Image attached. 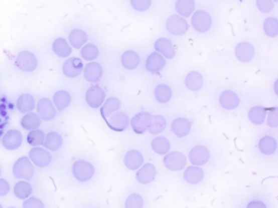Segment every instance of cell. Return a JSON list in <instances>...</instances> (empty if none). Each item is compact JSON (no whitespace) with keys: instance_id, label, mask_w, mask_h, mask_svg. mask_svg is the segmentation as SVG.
Here are the masks:
<instances>
[{"instance_id":"cell-1","label":"cell","mask_w":278,"mask_h":208,"mask_svg":"<svg viewBox=\"0 0 278 208\" xmlns=\"http://www.w3.org/2000/svg\"><path fill=\"white\" fill-rule=\"evenodd\" d=\"M12 173L15 178L19 180L30 181L33 179L35 174L34 164L31 162V159L26 156H22L17 159V162L13 165Z\"/></svg>"},{"instance_id":"cell-2","label":"cell","mask_w":278,"mask_h":208,"mask_svg":"<svg viewBox=\"0 0 278 208\" xmlns=\"http://www.w3.org/2000/svg\"><path fill=\"white\" fill-rule=\"evenodd\" d=\"M95 166L87 160L79 159L72 166V174L78 182H88L95 176Z\"/></svg>"},{"instance_id":"cell-3","label":"cell","mask_w":278,"mask_h":208,"mask_svg":"<svg viewBox=\"0 0 278 208\" xmlns=\"http://www.w3.org/2000/svg\"><path fill=\"white\" fill-rule=\"evenodd\" d=\"M163 164L171 171H181L186 168L187 157L182 152L172 151L164 155Z\"/></svg>"},{"instance_id":"cell-4","label":"cell","mask_w":278,"mask_h":208,"mask_svg":"<svg viewBox=\"0 0 278 208\" xmlns=\"http://www.w3.org/2000/svg\"><path fill=\"white\" fill-rule=\"evenodd\" d=\"M165 29L173 36H183L189 30L188 22L181 16H171L165 21Z\"/></svg>"},{"instance_id":"cell-5","label":"cell","mask_w":278,"mask_h":208,"mask_svg":"<svg viewBox=\"0 0 278 208\" xmlns=\"http://www.w3.org/2000/svg\"><path fill=\"white\" fill-rule=\"evenodd\" d=\"M213 20L209 12L204 10H197L191 16V25L198 33H207L212 28Z\"/></svg>"},{"instance_id":"cell-6","label":"cell","mask_w":278,"mask_h":208,"mask_svg":"<svg viewBox=\"0 0 278 208\" xmlns=\"http://www.w3.org/2000/svg\"><path fill=\"white\" fill-rule=\"evenodd\" d=\"M29 158L31 162L35 166L39 167V168H46L48 167L52 162V155L51 153L46 150L45 147H38L34 146L29 153Z\"/></svg>"},{"instance_id":"cell-7","label":"cell","mask_w":278,"mask_h":208,"mask_svg":"<svg viewBox=\"0 0 278 208\" xmlns=\"http://www.w3.org/2000/svg\"><path fill=\"white\" fill-rule=\"evenodd\" d=\"M37 58L33 52L30 51H22L20 52L16 59V65L19 70L22 72L31 73L34 72L37 68Z\"/></svg>"},{"instance_id":"cell-8","label":"cell","mask_w":278,"mask_h":208,"mask_svg":"<svg viewBox=\"0 0 278 208\" xmlns=\"http://www.w3.org/2000/svg\"><path fill=\"white\" fill-rule=\"evenodd\" d=\"M85 100L86 103L91 109H98V107H101L105 101V92L100 86L92 85L86 91Z\"/></svg>"},{"instance_id":"cell-9","label":"cell","mask_w":278,"mask_h":208,"mask_svg":"<svg viewBox=\"0 0 278 208\" xmlns=\"http://www.w3.org/2000/svg\"><path fill=\"white\" fill-rule=\"evenodd\" d=\"M152 114L149 112H139L136 115L130 119V127L134 130L135 133L138 135H143L146 131H148L149 127L151 125Z\"/></svg>"},{"instance_id":"cell-10","label":"cell","mask_w":278,"mask_h":208,"mask_svg":"<svg viewBox=\"0 0 278 208\" xmlns=\"http://www.w3.org/2000/svg\"><path fill=\"white\" fill-rule=\"evenodd\" d=\"M211 157V153L207 146L198 144L191 147L188 154V159L194 166H203L206 165Z\"/></svg>"},{"instance_id":"cell-11","label":"cell","mask_w":278,"mask_h":208,"mask_svg":"<svg viewBox=\"0 0 278 208\" xmlns=\"http://www.w3.org/2000/svg\"><path fill=\"white\" fill-rule=\"evenodd\" d=\"M107 125L111 130L113 131H124L128 128L130 119L128 115L125 112L117 111L112 114V115L105 120Z\"/></svg>"},{"instance_id":"cell-12","label":"cell","mask_w":278,"mask_h":208,"mask_svg":"<svg viewBox=\"0 0 278 208\" xmlns=\"http://www.w3.org/2000/svg\"><path fill=\"white\" fill-rule=\"evenodd\" d=\"M218 104L226 111H234L240 105V98L234 90L226 89L218 96Z\"/></svg>"},{"instance_id":"cell-13","label":"cell","mask_w":278,"mask_h":208,"mask_svg":"<svg viewBox=\"0 0 278 208\" xmlns=\"http://www.w3.org/2000/svg\"><path fill=\"white\" fill-rule=\"evenodd\" d=\"M36 110L39 117H41L44 122H49L57 116V109L55 104L52 103L51 100L44 98L41 99L36 103Z\"/></svg>"},{"instance_id":"cell-14","label":"cell","mask_w":278,"mask_h":208,"mask_svg":"<svg viewBox=\"0 0 278 208\" xmlns=\"http://www.w3.org/2000/svg\"><path fill=\"white\" fill-rule=\"evenodd\" d=\"M235 56L237 60L241 63H249L255 57V49L252 44L247 42H241L237 44L235 48Z\"/></svg>"},{"instance_id":"cell-15","label":"cell","mask_w":278,"mask_h":208,"mask_svg":"<svg viewBox=\"0 0 278 208\" xmlns=\"http://www.w3.org/2000/svg\"><path fill=\"white\" fill-rule=\"evenodd\" d=\"M155 50L160 53L161 56L164 57V59L172 60L176 56V48L174 44L172 43V40L169 38H159L155 43Z\"/></svg>"},{"instance_id":"cell-16","label":"cell","mask_w":278,"mask_h":208,"mask_svg":"<svg viewBox=\"0 0 278 208\" xmlns=\"http://www.w3.org/2000/svg\"><path fill=\"white\" fill-rule=\"evenodd\" d=\"M171 130L178 139L186 138L191 131V122L185 117H177L172 122Z\"/></svg>"},{"instance_id":"cell-17","label":"cell","mask_w":278,"mask_h":208,"mask_svg":"<svg viewBox=\"0 0 278 208\" xmlns=\"http://www.w3.org/2000/svg\"><path fill=\"white\" fill-rule=\"evenodd\" d=\"M84 71V64L81 59L70 58L64 62L62 66V72L69 78H75L81 75Z\"/></svg>"},{"instance_id":"cell-18","label":"cell","mask_w":278,"mask_h":208,"mask_svg":"<svg viewBox=\"0 0 278 208\" xmlns=\"http://www.w3.org/2000/svg\"><path fill=\"white\" fill-rule=\"evenodd\" d=\"M145 164L143 153L138 150H129L124 155V165L129 170H138Z\"/></svg>"},{"instance_id":"cell-19","label":"cell","mask_w":278,"mask_h":208,"mask_svg":"<svg viewBox=\"0 0 278 208\" xmlns=\"http://www.w3.org/2000/svg\"><path fill=\"white\" fill-rule=\"evenodd\" d=\"M157 176V168L152 163H145L137 170L136 179L141 184H149L155 180Z\"/></svg>"},{"instance_id":"cell-20","label":"cell","mask_w":278,"mask_h":208,"mask_svg":"<svg viewBox=\"0 0 278 208\" xmlns=\"http://www.w3.org/2000/svg\"><path fill=\"white\" fill-rule=\"evenodd\" d=\"M165 65H167V61H165L164 57L156 51L150 53L148 58L146 59L145 69L149 73L155 74L161 72L165 68Z\"/></svg>"},{"instance_id":"cell-21","label":"cell","mask_w":278,"mask_h":208,"mask_svg":"<svg viewBox=\"0 0 278 208\" xmlns=\"http://www.w3.org/2000/svg\"><path fill=\"white\" fill-rule=\"evenodd\" d=\"M84 78L89 83H98L102 78L103 69L98 62H89L84 66Z\"/></svg>"},{"instance_id":"cell-22","label":"cell","mask_w":278,"mask_h":208,"mask_svg":"<svg viewBox=\"0 0 278 208\" xmlns=\"http://www.w3.org/2000/svg\"><path fill=\"white\" fill-rule=\"evenodd\" d=\"M22 141H23L22 133L20 132L19 130L12 129V130H9L4 136L3 145H4L5 149H7V150L15 151V150L19 149L20 146H21Z\"/></svg>"},{"instance_id":"cell-23","label":"cell","mask_w":278,"mask_h":208,"mask_svg":"<svg viewBox=\"0 0 278 208\" xmlns=\"http://www.w3.org/2000/svg\"><path fill=\"white\" fill-rule=\"evenodd\" d=\"M184 83H185V87H186L188 90L197 92L203 88L204 78L201 73L197 71H191L187 74L186 77H185Z\"/></svg>"},{"instance_id":"cell-24","label":"cell","mask_w":278,"mask_h":208,"mask_svg":"<svg viewBox=\"0 0 278 208\" xmlns=\"http://www.w3.org/2000/svg\"><path fill=\"white\" fill-rule=\"evenodd\" d=\"M184 180L189 184H199L204 179V171L199 166H189L184 170Z\"/></svg>"},{"instance_id":"cell-25","label":"cell","mask_w":278,"mask_h":208,"mask_svg":"<svg viewBox=\"0 0 278 208\" xmlns=\"http://www.w3.org/2000/svg\"><path fill=\"white\" fill-rule=\"evenodd\" d=\"M142 59L138 53L134 50H126L122 53L121 63L125 70L134 71L141 65Z\"/></svg>"},{"instance_id":"cell-26","label":"cell","mask_w":278,"mask_h":208,"mask_svg":"<svg viewBox=\"0 0 278 208\" xmlns=\"http://www.w3.org/2000/svg\"><path fill=\"white\" fill-rule=\"evenodd\" d=\"M257 149L263 155L272 156L278 149L277 140L272 136H263L257 143Z\"/></svg>"},{"instance_id":"cell-27","label":"cell","mask_w":278,"mask_h":208,"mask_svg":"<svg viewBox=\"0 0 278 208\" xmlns=\"http://www.w3.org/2000/svg\"><path fill=\"white\" fill-rule=\"evenodd\" d=\"M267 116V110L262 105H254L248 112V119L251 124L260 126L265 123Z\"/></svg>"},{"instance_id":"cell-28","label":"cell","mask_w":278,"mask_h":208,"mask_svg":"<svg viewBox=\"0 0 278 208\" xmlns=\"http://www.w3.org/2000/svg\"><path fill=\"white\" fill-rule=\"evenodd\" d=\"M151 150L154 151L157 155L164 156L171 150L170 140L164 136H156L151 141Z\"/></svg>"},{"instance_id":"cell-29","label":"cell","mask_w":278,"mask_h":208,"mask_svg":"<svg viewBox=\"0 0 278 208\" xmlns=\"http://www.w3.org/2000/svg\"><path fill=\"white\" fill-rule=\"evenodd\" d=\"M154 95L158 103L167 104L172 100V97H173V91H172V88L169 85L159 84L155 87Z\"/></svg>"},{"instance_id":"cell-30","label":"cell","mask_w":278,"mask_h":208,"mask_svg":"<svg viewBox=\"0 0 278 208\" xmlns=\"http://www.w3.org/2000/svg\"><path fill=\"white\" fill-rule=\"evenodd\" d=\"M120 109H121L120 99H117L115 97H111L105 100L103 104L101 105V110H100L101 116L104 120H107L112 114L120 111Z\"/></svg>"},{"instance_id":"cell-31","label":"cell","mask_w":278,"mask_h":208,"mask_svg":"<svg viewBox=\"0 0 278 208\" xmlns=\"http://www.w3.org/2000/svg\"><path fill=\"white\" fill-rule=\"evenodd\" d=\"M88 42V35L87 33L84 32L83 30L75 29L73 30L69 35V44L71 47L75 49H82Z\"/></svg>"},{"instance_id":"cell-32","label":"cell","mask_w":278,"mask_h":208,"mask_svg":"<svg viewBox=\"0 0 278 208\" xmlns=\"http://www.w3.org/2000/svg\"><path fill=\"white\" fill-rule=\"evenodd\" d=\"M195 9H196L195 0H176L175 10L178 13V16H181L184 19L193 16Z\"/></svg>"},{"instance_id":"cell-33","label":"cell","mask_w":278,"mask_h":208,"mask_svg":"<svg viewBox=\"0 0 278 208\" xmlns=\"http://www.w3.org/2000/svg\"><path fill=\"white\" fill-rule=\"evenodd\" d=\"M35 106H36L35 99L33 96H31L30 93H23V95H21L18 98L17 107L18 110L23 114L33 112V110L35 109Z\"/></svg>"},{"instance_id":"cell-34","label":"cell","mask_w":278,"mask_h":208,"mask_svg":"<svg viewBox=\"0 0 278 208\" xmlns=\"http://www.w3.org/2000/svg\"><path fill=\"white\" fill-rule=\"evenodd\" d=\"M62 143H63V139H62L60 133L49 132V133H47V135H46L44 147L48 151L56 152L62 146Z\"/></svg>"},{"instance_id":"cell-35","label":"cell","mask_w":278,"mask_h":208,"mask_svg":"<svg viewBox=\"0 0 278 208\" xmlns=\"http://www.w3.org/2000/svg\"><path fill=\"white\" fill-rule=\"evenodd\" d=\"M52 51H54L58 57L69 58L72 53V47L67 40L63 38H57L52 43Z\"/></svg>"},{"instance_id":"cell-36","label":"cell","mask_w":278,"mask_h":208,"mask_svg":"<svg viewBox=\"0 0 278 208\" xmlns=\"http://www.w3.org/2000/svg\"><path fill=\"white\" fill-rule=\"evenodd\" d=\"M52 100H54V104L56 106V109L59 112H62L64 110H67L69 105L71 104V95L68 91L60 90L55 93Z\"/></svg>"},{"instance_id":"cell-37","label":"cell","mask_w":278,"mask_h":208,"mask_svg":"<svg viewBox=\"0 0 278 208\" xmlns=\"http://www.w3.org/2000/svg\"><path fill=\"white\" fill-rule=\"evenodd\" d=\"M13 192H15V195L19 199H26L31 196V194L33 192V186L31 185L29 181L20 180L15 184Z\"/></svg>"},{"instance_id":"cell-38","label":"cell","mask_w":278,"mask_h":208,"mask_svg":"<svg viewBox=\"0 0 278 208\" xmlns=\"http://www.w3.org/2000/svg\"><path fill=\"white\" fill-rule=\"evenodd\" d=\"M42 124V118L36 113H26L21 120V125L26 130H35L38 129Z\"/></svg>"},{"instance_id":"cell-39","label":"cell","mask_w":278,"mask_h":208,"mask_svg":"<svg viewBox=\"0 0 278 208\" xmlns=\"http://www.w3.org/2000/svg\"><path fill=\"white\" fill-rule=\"evenodd\" d=\"M168 122L162 115H152L151 119V125L149 127L148 131L154 136H159L161 132H163L165 129H167Z\"/></svg>"},{"instance_id":"cell-40","label":"cell","mask_w":278,"mask_h":208,"mask_svg":"<svg viewBox=\"0 0 278 208\" xmlns=\"http://www.w3.org/2000/svg\"><path fill=\"white\" fill-rule=\"evenodd\" d=\"M263 32L267 37L275 38L278 36V19L268 17L263 23Z\"/></svg>"},{"instance_id":"cell-41","label":"cell","mask_w":278,"mask_h":208,"mask_svg":"<svg viewBox=\"0 0 278 208\" xmlns=\"http://www.w3.org/2000/svg\"><path fill=\"white\" fill-rule=\"evenodd\" d=\"M81 56L85 61L92 62L99 56L98 47L94 44H86L81 49Z\"/></svg>"},{"instance_id":"cell-42","label":"cell","mask_w":278,"mask_h":208,"mask_svg":"<svg viewBox=\"0 0 278 208\" xmlns=\"http://www.w3.org/2000/svg\"><path fill=\"white\" fill-rule=\"evenodd\" d=\"M144 197L138 193H131L125 199L124 208H144Z\"/></svg>"},{"instance_id":"cell-43","label":"cell","mask_w":278,"mask_h":208,"mask_svg":"<svg viewBox=\"0 0 278 208\" xmlns=\"http://www.w3.org/2000/svg\"><path fill=\"white\" fill-rule=\"evenodd\" d=\"M45 138H46V135L44 133V131L38 129L31 130L28 135V142L32 146H39L44 144Z\"/></svg>"},{"instance_id":"cell-44","label":"cell","mask_w":278,"mask_h":208,"mask_svg":"<svg viewBox=\"0 0 278 208\" xmlns=\"http://www.w3.org/2000/svg\"><path fill=\"white\" fill-rule=\"evenodd\" d=\"M266 124L269 128H278V106L273 107L269 111H267V116H266Z\"/></svg>"},{"instance_id":"cell-45","label":"cell","mask_w":278,"mask_h":208,"mask_svg":"<svg viewBox=\"0 0 278 208\" xmlns=\"http://www.w3.org/2000/svg\"><path fill=\"white\" fill-rule=\"evenodd\" d=\"M152 0H130V6L139 12H145L150 9Z\"/></svg>"},{"instance_id":"cell-46","label":"cell","mask_w":278,"mask_h":208,"mask_svg":"<svg viewBox=\"0 0 278 208\" xmlns=\"http://www.w3.org/2000/svg\"><path fill=\"white\" fill-rule=\"evenodd\" d=\"M256 8L262 13H269L274 10L273 0H256Z\"/></svg>"},{"instance_id":"cell-47","label":"cell","mask_w":278,"mask_h":208,"mask_svg":"<svg viewBox=\"0 0 278 208\" xmlns=\"http://www.w3.org/2000/svg\"><path fill=\"white\" fill-rule=\"evenodd\" d=\"M23 208H45V204L42 199L33 196L24 199Z\"/></svg>"},{"instance_id":"cell-48","label":"cell","mask_w":278,"mask_h":208,"mask_svg":"<svg viewBox=\"0 0 278 208\" xmlns=\"http://www.w3.org/2000/svg\"><path fill=\"white\" fill-rule=\"evenodd\" d=\"M10 191V184L6 179L0 178V197L6 196Z\"/></svg>"},{"instance_id":"cell-49","label":"cell","mask_w":278,"mask_h":208,"mask_svg":"<svg viewBox=\"0 0 278 208\" xmlns=\"http://www.w3.org/2000/svg\"><path fill=\"white\" fill-rule=\"evenodd\" d=\"M246 208H267L265 202L261 199H252L247 204Z\"/></svg>"},{"instance_id":"cell-50","label":"cell","mask_w":278,"mask_h":208,"mask_svg":"<svg viewBox=\"0 0 278 208\" xmlns=\"http://www.w3.org/2000/svg\"><path fill=\"white\" fill-rule=\"evenodd\" d=\"M273 90H274V93L278 97V78L274 82V85H273Z\"/></svg>"},{"instance_id":"cell-51","label":"cell","mask_w":278,"mask_h":208,"mask_svg":"<svg viewBox=\"0 0 278 208\" xmlns=\"http://www.w3.org/2000/svg\"><path fill=\"white\" fill-rule=\"evenodd\" d=\"M273 2H274V3H278V0H273Z\"/></svg>"},{"instance_id":"cell-52","label":"cell","mask_w":278,"mask_h":208,"mask_svg":"<svg viewBox=\"0 0 278 208\" xmlns=\"http://www.w3.org/2000/svg\"><path fill=\"white\" fill-rule=\"evenodd\" d=\"M0 208H4V207H3V205H2V204H0Z\"/></svg>"},{"instance_id":"cell-53","label":"cell","mask_w":278,"mask_h":208,"mask_svg":"<svg viewBox=\"0 0 278 208\" xmlns=\"http://www.w3.org/2000/svg\"><path fill=\"white\" fill-rule=\"evenodd\" d=\"M0 174H2V168H0Z\"/></svg>"},{"instance_id":"cell-54","label":"cell","mask_w":278,"mask_h":208,"mask_svg":"<svg viewBox=\"0 0 278 208\" xmlns=\"http://www.w3.org/2000/svg\"><path fill=\"white\" fill-rule=\"evenodd\" d=\"M9 208H16V207H9Z\"/></svg>"}]
</instances>
